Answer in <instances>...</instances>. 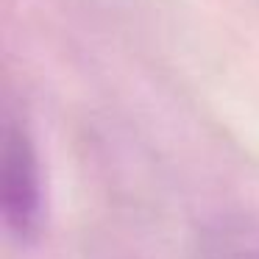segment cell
<instances>
[{
	"label": "cell",
	"instance_id": "obj_1",
	"mask_svg": "<svg viewBox=\"0 0 259 259\" xmlns=\"http://www.w3.org/2000/svg\"><path fill=\"white\" fill-rule=\"evenodd\" d=\"M0 206L6 229L20 242H31L42 234V176L34 140L23 125L6 123L3 131V176H0Z\"/></svg>",
	"mask_w": 259,
	"mask_h": 259
},
{
	"label": "cell",
	"instance_id": "obj_2",
	"mask_svg": "<svg viewBox=\"0 0 259 259\" xmlns=\"http://www.w3.org/2000/svg\"><path fill=\"white\" fill-rule=\"evenodd\" d=\"M206 259H259V226L245 218H223L203 234Z\"/></svg>",
	"mask_w": 259,
	"mask_h": 259
}]
</instances>
